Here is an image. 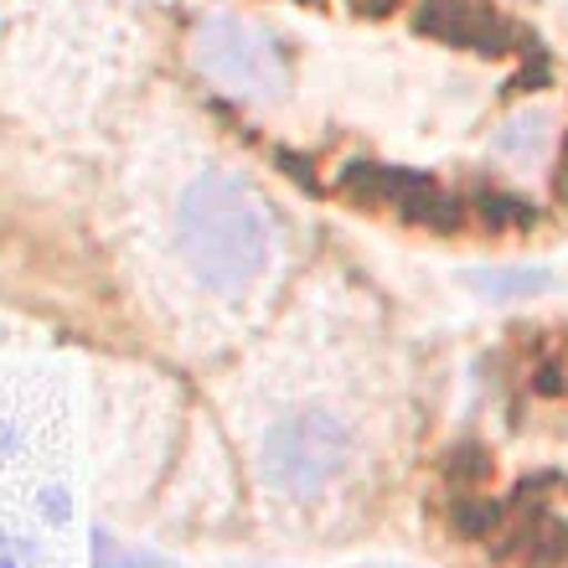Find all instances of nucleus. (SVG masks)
Segmentation results:
<instances>
[{"label": "nucleus", "instance_id": "f257e3e1", "mask_svg": "<svg viewBox=\"0 0 568 568\" xmlns=\"http://www.w3.org/2000/svg\"><path fill=\"white\" fill-rule=\"evenodd\" d=\"M145 248L181 295L233 311L280 264V217L248 176L217 161L165 171L145 207Z\"/></svg>", "mask_w": 568, "mask_h": 568}, {"label": "nucleus", "instance_id": "f03ea898", "mask_svg": "<svg viewBox=\"0 0 568 568\" xmlns=\"http://www.w3.org/2000/svg\"><path fill=\"white\" fill-rule=\"evenodd\" d=\"M362 460L357 414L331 398H284L254 434V470L284 501H321Z\"/></svg>", "mask_w": 568, "mask_h": 568}, {"label": "nucleus", "instance_id": "7ed1b4c3", "mask_svg": "<svg viewBox=\"0 0 568 568\" xmlns=\"http://www.w3.org/2000/svg\"><path fill=\"white\" fill-rule=\"evenodd\" d=\"M192 62L212 89L243 104H274L290 89V52L264 21L212 11L192 27Z\"/></svg>", "mask_w": 568, "mask_h": 568}, {"label": "nucleus", "instance_id": "20e7f679", "mask_svg": "<svg viewBox=\"0 0 568 568\" xmlns=\"http://www.w3.org/2000/svg\"><path fill=\"white\" fill-rule=\"evenodd\" d=\"M419 27L429 37H439V42L476 47V52H507L511 47V27L496 11L476 6V0H424Z\"/></svg>", "mask_w": 568, "mask_h": 568}, {"label": "nucleus", "instance_id": "39448f33", "mask_svg": "<svg viewBox=\"0 0 568 568\" xmlns=\"http://www.w3.org/2000/svg\"><path fill=\"white\" fill-rule=\"evenodd\" d=\"M470 284L486 300H523V295H538L542 284H548V274L542 270H480V274H470Z\"/></svg>", "mask_w": 568, "mask_h": 568}, {"label": "nucleus", "instance_id": "423d86ee", "mask_svg": "<svg viewBox=\"0 0 568 568\" xmlns=\"http://www.w3.org/2000/svg\"><path fill=\"white\" fill-rule=\"evenodd\" d=\"M496 523H501V507L486 501V496H465V501H455V527H460L465 538H491Z\"/></svg>", "mask_w": 568, "mask_h": 568}, {"label": "nucleus", "instance_id": "0eeeda50", "mask_svg": "<svg viewBox=\"0 0 568 568\" xmlns=\"http://www.w3.org/2000/svg\"><path fill=\"white\" fill-rule=\"evenodd\" d=\"M93 568H161V564L150 554H135V548L114 542L109 532H93Z\"/></svg>", "mask_w": 568, "mask_h": 568}, {"label": "nucleus", "instance_id": "6e6552de", "mask_svg": "<svg viewBox=\"0 0 568 568\" xmlns=\"http://www.w3.org/2000/svg\"><path fill=\"white\" fill-rule=\"evenodd\" d=\"M480 207H486V223L491 227H507V223H532V212L523 207V202H507V196H486V202H480Z\"/></svg>", "mask_w": 568, "mask_h": 568}]
</instances>
